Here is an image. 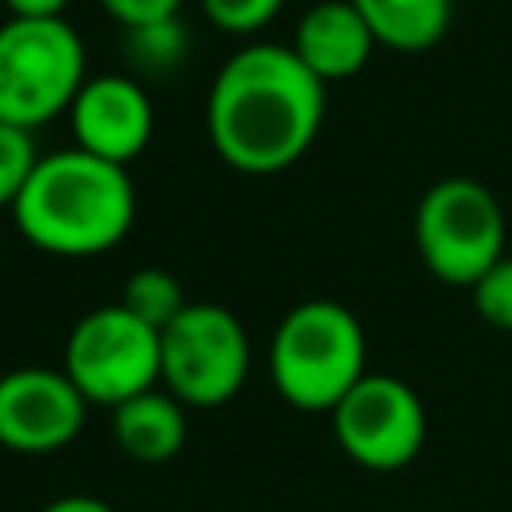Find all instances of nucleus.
Returning <instances> with one entry per match:
<instances>
[{"label": "nucleus", "mask_w": 512, "mask_h": 512, "mask_svg": "<svg viewBox=\"0 0 512 512\" xmlns=\"http://www.w3.org/2000/svg\"><path fill=\"white\" fill-rule=\"evenodd\" d=\"M324 80H316L292 44L256 40L232 52L204 104L216 156L244 176H276L304 160L324 124Z\"/></svg>", "instance_id": "obj_1"}, {"label": "nucleus", "mask_w": 512, "mask_h": 512, "mask_svg": "<svg viewBox=\"0 0 512 512\" xmlns=\"http://www.w3.org/2000/svg\"><path fill=\"white\" fill-rule=\"evenodd\" d=\"M12 216L32 248L84 260L116 248L132 232L136 188L124 164L72 144L36 160Z\"/></svg>", "instance_id": "obj_2"}, {"label": "nucleus", "mask_w": 512, "mask_h": 512, "mask_svg": "<svg viewBox=\"0 0 512 512\" xmlns=\"http://www.w3.org/2000/svg\"><path fill=\"white\" fill-rule=\"evenodd\" d=\"M268 372L292 408L332 412L368 372L364 324L340 300H300L272 332Z\"/></svg>", "instance_id": "obj_3"}, {"label": "nucleus", "mask_w": 512, "mask_h": 512, "mask_svg": "<svg viewBox=\"0 0 512 512\" xmlns=\"http://www.w3.org/2000/svg\"><path fill=\"white\" fill-rule=\"evenodd\" d=\"M88 80V56L80 32L64 20L8 16L0 24V120L36 132L40 124L68 116L76 92Z\"/></svg>", "instance_id": "obj_4"}, {"label": "nucleus", "mask_w": 512, "mask_h": 512, "mask_svg": "<svg viewBox=\"0 0 512 512\" xmlns=\"http://www.w3.org/2000/svg\"><path fill=\"white\" fill-rule=\"evenodd\" d=\"M420 264L452 284L472 288L504 256V208L496 192L472 176H444L424 188L412 220Z\"/></svg>", "instance_id": "obj_5"}, {"label": "nucleus", "mask_w": 512, "mask_h": 512, "mask_svg": "<svg viewBox=\"0 0 512 512\" xmlns=\"http://www.w3.org/2000/svg\"><path fill=\"white\" fill-rule=\"evenodd\" d=\"M248 368V332L224 304L188 300L184 312L160 328V384L184 408L228 404L244 388Z\"/></svg>", "instance_id": "obj_6"}, {"label": "nucleus", "mask_w": 512, "mask_h": 512, "mask_svg": "<svg viewBox=\"0 0 512 512\" xmlns=\"http://www.w3.org/2000/svg\"><path fill=\"white\" fill-rule=\"evenodd\" d=\"M60 368L88 404L116 408L160 384V332L124 304H100L72 324Z\"/></svg>", "instance_id": "obj_7"}, {"label": "nucleus", "mask_w": 512, "mask_h": 512, "mask_svg": "<svg viewBox=\"0 0 512 512\" xmlns=\"http://www.w3.org/2000/svg\"><path fill=\"white\" fill-rule=\"evenodd\" d=\"M336 444L368 472H396L412 464L428 436V412L416 388L388 372H364L328 412Z\"/></svg>", "instance_id": "obj_8"}, {"label": "nucleus", "mask_w": 512, "mask_h": 512, "mask_svg": "<svg viewBox=\"0 0 512 512\" xmlns=\"http://www.w3.org/2000/svg\"><path fill=\"white\" fill-rule=\"evenodd\" d=\"M88 408L92 404L64 368H12L0 376V448L16 456H52L84 432Z\"/></svg>", "instance_id": "obj_9"}, {"label": "nucleus", "mask_w": 512, "mask_h": 512, "mask_svg": "<svg viewBox=\"0 0 512 512\" xmlns=\"http://www.w3.org/2000/svg\"><path fill=\"white\" fill-rule=\"evenodd\" d=\"M68 124H72L76 148L128 168L148 148L156 112L136 76L104 72L84 80V88L68 108Z\"/></svg>", "instance_id": "obj_10"}, {"label": "nucleus", "mask_w": 512, "mask_h": 512, "mask_svg": "<svg viewBox=\"0 0 512 512\" xmlns=\"http://www.w3.org/2000/svg\"><path fill=\"white\" fill-rule=\"evenodd\" d=\"M292 52L304 60V68L316 80L332 84V80H352L372 60L376 40L364 16L352 8V0H320L296 20Z\"/></svg>", "instance_id": "obj_11"}, {"label": "nucleus", "mask_w": 512, "mask_h": 512, "mask_svg": "<svg viewBox=\"0 0 512 512\" xmlns=\"http://www.w3.org/2000/svg\"><path fill=\"white\" fill-rule=\"evenodd\" d=\"M112 440L136 464H168L188 440V408L164 388H148L112 408Z\"/></svg>", "instance_id": "obj_12"}, {"label": "nucleus", "mask_w": 512, "mask_h": 512, "mask_svg": "<svg viewBox=\"0 0 512 512\" xmlns=\"http://www.w3.org/2000/svg\"><path fill=\"white\" fill-rule=\"evenodd\" d=\"M364 16L376 48L428 52L444 40L452 24V0H352Z\"/></svg>", "instance_id": "obj_13"}, {"label": "nucleus", "mask_w": 512, "mask_h": 512, "mask_svg": "<svg viewBox=\"0 0 512 512\" xmlns=\"http://www.w3.org/2000/svg\"><path fill=\"white\" fill-rule=\"evenodd\" d=\"M116 304H124L136 320H144V324H152L160 332L168 320H176L184 312L188 300H184V284H180L176 272L148 264V268H136L124 280V296Z\"/></svg>", "instance_id": "obj_14"}, {"label": "nucleus", "mask_w": 512, "mask_h": 512, "mask_svg": "<svg viewBox=\"0 0 512 512\" xmlns=\"http://www.w3.org/2000/svg\"><path fill=\"white\" fill-rule=\"evenodd\" d=\"M128 56L144 72H168L188 56V32L176 16L160 20V24L128 28Z\"/></svg>", "instance_id": "obj_15"}, {"label": "nucleus", "mask_w": 512, "mask_h": 512, "mask_svg": "<svg viewBox=\"0 0 512 512\" xmlns=\"http://www.w3.org/2000/svg\"><path fill=\"white\" fill-rule=\"evenodd\" d=\"M36 160H40L36 136L28 128H16V124L0 120V208L16 204V196L24 192Z\"/></svg>", "instance_id": "obj_16"}, {"label": "nucleus", "mask_w": 512, "mask_h": 512, "mask_svg": "<svg viewBox=\"0 0 512 512\" xmlns=\"http://www.w3.org/2000/svg\"><path fill=\"white\" fill-rule=\"evenodd\" d=\"M468 292H472L476 316H480L488 328L512 332V256H500Z\"/></svg>", "instance_id": "obj_17"}, {"label": "nucleus", "mask_w": 512, "mask_h": 512, "mask_svg": "<svg viewBox=\"0 0 512 512\" xmlns=\"http://www.w3.org/2000/svg\"><path fill=\"white\" fill-rule=\"evenodd\" d=\"M200 4L204 16L228 36H252L268 28L284 8V0H200Z\"/></svg>", "instance_id": "obj_18"}, {"label": "nucleus", "mask_w": 512, "mask_h": 512, "mask_svg": "<svg viewBox=\"0 0 512 512\" xmlns=\"http://www.w3.org/2000/svg\"><path fill=\"white\" fill-rule=\"evenodd\" d=\"M184 0H100V8L128 32V28H144V24H160L172 20L180 12Z\"/></svg>", "instance_id": "obj_19"}, {"label": "nucleus", "mask_w": 512, "mask_h": 512, "mask_svg": "<svg viewBox=\"0 0 512 512\" xmlns=\"http://www.w3.org/2000/svg\"><path fill=\"white\" fill-rule=\"evenodd\" d=\"M72 0H4L8 16H24V20H52L64 16Z\"/></svg>", "instance_id": "obj_20"}, {"label": "nucleus", "mask_w": 512, "mask_h": 512, "mask_svg": "<svg viewBox=\"0 0 512 512\" xmlns=\"http://www.w3.org/2000/svg\"><path fill=\"white\" fill-rule=\"evenodd\" d=\"M40 512H116L108 500H100V496H88V492H68V496H56V500H48Z\"/></svg>", "instance_id": "obj_21"}]
</instances>
